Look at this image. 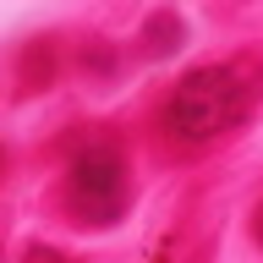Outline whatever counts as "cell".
Instances as JSON below:
<instances>
[{"instance_id": "cell-1", "label": "cell", "mask_w": 263, "mask_h": 263, "mask_svg": "<svg viewBox=\"0 0 263 263\" xmlns=\"http://www.w3.org/2000/svg\"><path fill=\"white\" fill-rule=\"evenodd\" d=\"M258 104H263V66L252 55L192 66L176 82V93L164 99V132L176 143H214L241 121H252Z\"/></svg>"}, {"instance_id": "cell-2", "label": "cell", "mask_w": 263, "mask_h": 263, "mask_svg": "<svg viewBox=\"0 0 263 263\" xmlns=\"http://www.w3.org/2000/svg\"><path fill=\"white\" fill-rule=\"evenodd\" d=\"M66 209L77 225H93V230L115 225L132 209V170L115 137L88 132L71 143V154H66Z\"/></svg>"}, {"instance_id": "cell-3", "label": "cell", "mask_w": 263, "mask_h": 263, "mask_svg": "<svg viewBox=\"0 0 263 263\" xmlns=\"http://www.w3.org/2000/svg\"><path fill=\"white\" fill-rule=\"evenodd\" d=\"M16 82H22V93H39L55 82V39H28L22 55H16Z\"/></svg>"}, {"instance_id": "cell-4", "label": "cell", "mask_w": 263, "mask_h": 263, "mask_svg": "<svg viewBox=\"0 0 263 263\" xmlns=\"http://www.w3.org/2000/svg\"><path fill=\"white\" fill-rule=\"evenodd\" d=\"M181 39H186V22L176 11H154L137 33V44H143V61H164V55H176Z\"/></svg>"}, {"instance_id": "cell-5", "label": "cell", "mask_w": 263, "mask_h": 263, "mask_svg": "<svg viewBox=\"0 0 263 263\" xmlns=\"http://www.w3.org/2000/svg\"><path fill=\"white\" fill-rule=\"evenodd\" d=\"M22 263H71V258H61L55 247H39V241H33L28 252H22Z\"/></svg>"}, {"instance_id": "cell-6", "label": "cell", "mask_w": 263, "mask_h": 263, "mask_svg": "<svg viewBox=\"0 0 263 263\" xmlns=\"http://www.w3.org/2000/svg\"><path fill=\"white\" fill-rule=\"evenodd\" d=\"M252 236H258V247H263V203H258V214H252Z\"/></svg>"}, {"instance_id": "cell-7", "label": "cell", "mask_w": 263, "mask_h": 263, "mask_svg": "<svg viewBox=\"0 0 263 263\" xmlns=\"http://www.w3.org/2000/svg\"><path fill=\"white\" fill-rule=\"evenodd\" d=\"M0 170H6V148H0Z\"/></svg>"}]
</instances>
